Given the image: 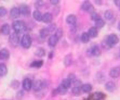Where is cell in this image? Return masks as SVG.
I'll use <instances>...</instances> for the list:
<instances>
[{"label": "cell", "mask_w": 120, "mask_h": 100, "mask_svg": "<svg viewBox=\"0 0 120 100\" xmlns=\"http://www.w3.org/2000/svg\"><path fill=\"white\" fill-rule=\"evenodd\" d=\"M12 28H13V31L15 32V33H21L22 31H24L26 28V24L23 21H14L13 24H12Z\"/></svg>", "instance_id": "6da1fadb"}, {"label": "cell", "mask_w": 120, "mask_h": 100, "mask_svg": "<svg viewBox=\"0 0 120 100\" xmlns=\"http://www.w3.org/2000/svg\"><path fill=\"white\" fill-rule=\"evenodd\" d=\"M31 44H33V39H31L30 35L25 34L21 39V46L23 48H25V49H28V48H30Z\"/></svg>", "instance_id": "7a4b0ae2"}, {"label": "cell", "mask_w": 120, "mask_h": 100, "mask_svg": "<svg viewBox=\"0 0 120 100\" xmlns=\"http://www.w3.org/2000/svg\"><path fill=\"white\" fill-rule=\"evenodd\" d=\"M106 42L109 44L110 47H112V46H116V45L119 42V38H118V36L116 34H110L106 38Z\"/></svg>", "instance_id": "3957f363"}, {"label": "cell", "mask_w": 120, "mask_h": 100, "mask_svg": "<svg viewBox=\"0 0 120 100\" xmlns=\"http://www.w3.org/2000/svg\"><path fill=\"white\" fill-rule=\"evenodd\" d=\"M43 88V82L40 81V79H37V81L33 82V84H31V89H33L34 92H39V90H41V89Z\"/></svg>", "instance_id": "277c9868"}, {"label": "cell", "mask_w": 120, "mask_h": 100, "mask_svg": "<svg viewBox=\"0 0 120 100\" xmlns=\"http://www.w3.org/2000/svg\"><path fill=\"white\" fill-rule=\"evenodd\" d=\"M9 42L12 46H16V45L20 44V37H19V34L17 33H13L10 35L9 37Z\"/></svg>", "instance_id": "5b68a950"}, {"label": "cell", "mask_w": 120, "mask_h": 100, "mask_svg": "<svg viewBox=\"0 0 120 100\" xmlns=\"http://www.w3.org/2000/svg\"><path fill=\"white\" fill-rule=\"evenodd\" d=\"M109 76L112 78H117L120 76V67H115L112 69H110L109 71Z\"/></svg>", "instance_id": "8992f818"}, {"label": "cell", "mask_w": 120, "mask_h": 100, "mask_svg": "<svg viewBox=\"0 0 120 100\" xmlns=\"http://www.w3.org/2000/svg\"><path fill=\"white\" fill-rule=\"evenodd\" d=\"M81 9H82L83 11H87V12H93V10H94V8H93V6L91 4L90 1H84V2L81 4Z\"/></svg>", "instance_id": "52a82bcc"}, {"label": "cell", "mask_w": 120, "mask_h": 100, "mask_svg": "<svg viewBox=\"0 0 120 100\" xmlns=\"http://www.w3.org/2000/svg\"><path fill=\"white\" fill-rule=\"evenodd\" d=\"M31 84H33V81H31L30 78H25L22 83V86H23V89L28 92V90H30L31 89Z\"/></svg>", "instance_id": "ba28073f"}, {"label": "cell", "mask_w": 120, "mask_h": 100, "mask_svg": "<svg viewBox=\"0 0 120 100\" xmlns=\"http://www.w3.org/2000/svg\"><path fill=\"white\" fill-rule=\"evenodd\" d=\"M57 42H59V39H57V37L55 36V35H51V36H49V39H48V44H49V46L50 47H55L56 45H57Z\"/></svg>", "instance_id": "9c48e42d"}, {"label": "cell", "mask_w": 120, "mask_h": 100, "mask_svg": "<svg viewBox=\"0 0 120 100\" xmlns=\"http://www.w3.org/2000/svg\"><path fill=\"white\" fill-rule=\"evenodd\" d=\"M10 57V52L7 48H2L0 50V60H8Z\"/></svg>", "instance_id": "30bf717a"}, {"label": "cell", "mask_w": 120, "mask_h": 100, "mask_svg": "<svg viewBox=\"0 0 120 100\" xmlns=\"http://www.w3.org/2000/svg\"><path fill=\"white\" fill-rule=\"evenodd\" d=\"M52 20H53V14L52 13H49V12H47V13L42 14V19L41 21L45 23H51L52 22Z\"/></svg>", "instance_id": "8fae6325"}, {"label": "cell", "mask_w": 120, "mask_h": 100, "mask_svg": "<svg viewBox=\"0 0 120 100\" xmlns=\"http://www.w3.org/2000/svg\"><path fill=\"white\" fill-rule=\"evenodd\" d=\"M66 22L73 26V25H75L76 23H77V17H76L75 14H69V15H67V17H66Z\"/></svg>", "instance_id": "7c38bea8"}, {"label": "cell", "mask_w": 120, "mask_h": 100, "mask_svg": "<svg viewBox=\"0 0 120 100\" xmlns=\"http://www.w3.org/2000/svg\"><path fill=\"white\" fill-rule=\"evenodd\" d=\"M87 34L89 35L90 38H95L98 35V28H95V27H90L89 31L87 32Z\"/></svg>", "instance_id": "4fadbf2b"}, {"label": "cell", "mask_w": 120, "mask_h": 100, "mask_svg": "<svg viewBox=\"0 0 120 100\" xmlns=\"http://www.w3.org/2000/svg\"><path fill=\"white\" fill-rule=\"evenodd\" d=\"M19 10H20V14H22V15H28L29 12H30L29 7L26 6V4H22V6L19 8Z\"/></svg>", "instance_id": "5bb4252c"}, {"label": "cell", "mask_w": 120, "mask_h": 100, "mask_svg": "<svg viewBox=\"0 0 120 100\" xmlns=\"http://www.w3.org/2000/svg\"><path fill=\"white\" fill-rule=\"evenodd\" d=\"M90 54H92V56H95V57H98V56H101V49L98 46H93L91 49H90Z\"/></svg>", "instance_id": "9a60e30c"}, {"label": "cell", "mask_w": 120, "mask_h": 100, "mask_svg": "<svg viewBox=\"0 0 120 100\" xmlns=\"http://www.w3.org/2000/svg\"><path fill=\"white\" fill-rule=\"evenodd\" d=\"M10 31H11L10 25L3 24L2 26H1V34H2V35H4V36H8V35H10Z\"/></svg>", "instance_id": "2e32d148"}, {"label": "cell", "mask_w": 120, "mask_h": 100, "mask_svg": "<svg viewBox=\"0 0 120 100\" xmlns=\"http://www.w3.org/2000/svg\"><path fill=\"white\" fill-rule=\"evenodd\" d=\"M10 15H11L12 19H17V17L21 15L19 8H12L11 11H10Z\"/></svg>", "instance_id": "e0dca14e"}, {"label": "cell", "mask_w": 120, "mask_h": 100, "mask_svg": "<svg viewBox=\"0 0 120 100\" xmlns=\"http://www.w3.org/2000/svg\"><path fill=\"white\" fill-rule=\"evenodd\" d=\"M91 90H92V85H91V84H82V86H81V92H86V94H89Z\"/></svg>", "instance_id": "ac0fdd59"}, {"label": "cell", "mask_w": 120, "mask_h": 100, "mask_svg": "<svg viewBox=\"0 0 120 100\" xmlns=\"http://www.w3.org/2000/svg\"><path fill=\"white\" fill-rule=\"evenodd\" d=\"M104 15H105V19H106V21H112V20H114V17H115L114 12H112V10H107V11H105Z\"/></svg>", "instance_id": "d6986e66"}, {"label": "cell", "mask_w": 120, "mask_h": 100, "mask_svg": "<svg viewBox=\"0 0 120 100\" xmlns=\"http://www.w3.org/2000/svg\"><path fill=\"white\" fill-rule=\"evenodd\" d=\"M33 17H34V20H36L37 22H39L42 19V13L39 10H35V11L33 12Z\"/></svg>", "instance_id": "ffe728a7"}, {"label": "cell", "mask_w": 120, "mask_h": 100, "mask_svg": "<svg viewBox=\"0 0 120 100\" xmlns=\"http://www.w3.org/2000/svg\"><path fill=\"white\" fill-rule=\"evenodd\" d=\"M105 89L109 92H114L115 90V83L114 82H107V83L105 84Z\"/></svg>", "instance_id": "44dd1931"}, {"label": "cell", "mask_w": 120, "mask_h": 100, "mask_svg": "<svg viewBox=\"0 0 120 100\" xmlns=\"http://www.w3.org/2000/svg\"><path fill=\"white\" fill-rule=\"evenodd\" d=\"M7 73H8V67H7V65L4 63H0V76L2 77V76L7 75Z\"/></svg>", "instance_id": "7402d4cb"}, {"label": "cell", "mask_w": 120, "mask_h": 100, "mask_svg": "<svg viewBox=\"0 0 120 100\" xmlns=\"http://www.w3.org/2000/svg\"><path fill=\"white\" fill-rule=\"evenodd\" d=\"M71 62H73L71 54H67V56L64 58V64H65V67H69V65H71Z\"/></svg>", "instance_id": "603a6c76"}, {"label": "cell", "mask_w": 120, "mask_h": 100, "mask_svg": "<svg viewBox=\"0 0 120 100\" xmlns=\"http://www.w3.org/2000/svg\"><path fill=\"white\" fill-rule=\"evenodd\" d=\"M80 40H81V42H83V44H87V42H90L89 35H88L87 33H82L80 35Z\"/></svg>", "instance_id": "cb8c5ba5"}, {"label": "cell", "mask_w": 120, "mask_h": 100, "mask_svg": "<svg viewBox=\"0 0 120 100\" xmlns=\"http://www.w3.org/2000/svg\"><path fill=\"white\" fill-rule=\"evenodd\" d=\"M35 54H36L37 57H40V58H42V57L45 56V50L43 49V48H37Z\"/></svg>", "instance_id": "d4e9b609"}, {"label": "cell", "mask_w": 120, "mask_h": 100, "mask_svg": "<svg viewBox=\"0 0 120 100\" xmlns=\"http://www.w3.org/2000/svg\"><path fill=\"white\" fill-rule=\"evenodd\" d=\"M104 98H105V95L103 94V92H95V94H93V99L94 100H103Z\"/></svg>", "instance_id": "484cf974"}, {"label": "cell", "mask_w": 120, "mask_h": 100, "mask_svg": "<svg viewBox=\"0 0 120 100\" xmlns=\"http://www.w3.org/2000/svg\"><path fill=\"white\" fill-rule=\"evenodd\" d=\"M105 25V21L102 19H98V21H95V28H102Z\"/></svg>", "instance_id": "4316f807"}, {"label": "cell", "mask_w": 120, "mask_h": 100, "mask_svg": "<svg viewBox=\"0 0 120 100\" xmlns=\"http://www.w3.org/2000/svg\"><path fill=\"white\" fill-rule=\"evenodd\" d=\"M61 85H62V86H64L66 89H68L70 86H71V82H70L68 78H65V79H63V81H62Z\"/></svg>", "instance_id": "83f0119b"}, {"label": "cell", "mask_w": 120, "mask_h": 100, "mask_svg": "<svg viewBox=\"0 0 120 100\" xmlns=\"http://www.w3.org/2000/svg\"><path fill=\"white\" fill-rule=\"evenodd\" d=\"M42 64H43V62H42L41 60H38V61H34L33 63L30 64V67H35V69H39V67H42Z\"/></svg>", "instance_id": "f1b7e54d"}, {"label": "cell", "mask_w": 120, "mask_h": 100, "mask_svg": "<svg viewBox=\"0 0 120 100\" xmlns=\"http://www.w3.org/2000/svg\"><path fill=\"white\" fill-rule=\"evenodd\" d=\"M56 90H57V94H59V95H66V92H67V90H68V89H66L64 86L60 85V86L56 88Z\"/></svg>", "instance_id": "f546056e"}, {"label": "cell", "mask_w": 120, "mask_h": 100, "mask_svg": "<svg viewBox=\"0 0 120 100\" xmlns=\"http://www.w3.org/2000/svg\"><path fill=\"white\" fill-rule=\"evenodd\" d=\"M49 35H50V33H49V31H48L47 28H42L41 31H40V37H41V38L45 39V38H47Z\"/></svg>", "instance_id": "4dcf8cb0"}, {"label": "cell", "mask_w": 120, "mask_h": 100, "mask_svg": "<svg viewBox=\"0 0 120 100\" xmlns=\"http://www.w3.org/2000/svg\"><path fill=\"white\" fill-rule=\"evenodd\" d=\"M71 92H73L75 96H79L81 92V87H73V88H71Z\"/></svg>", "instance_id": "1f68e13d"}, {"label": "cell", "mask_w": 120, "mask_h": 100, "mask_svg": "<svg viewBox=\"0 0 120 100\" xmlns=\"http://www.w3.org/2000/svg\"><path fill=\"white\" fill-rule=\"evenodd\" d=\"M48 31H49V33H55V31L56 29H57V28H56V24H50L49 25V27L47 28Z\"/></svg>", "instance_id": "d6a6232c"}, {"label": "cell", "mask_w": 120, "mask_h": 100, "mask_svg": "<svg viewBox=\"0 0 120 100\" xmlns=\"http://www.w3.org/2000/svg\"><path fill=\"white\" fill-rule=\"evenodd\" d=\"M54 35L57 37V39H60L62 36H63V29H61V28H57V29L55 31V33H54Z\"/></svg>", "instance_id": "836d02e7"}, {"label": "cell", "mask_w": 120, "mask_h": 100, "mask_svg": "<svg viewBox=\"0 0 120 100\" xmlns=\"http://www.w3.org/2000/svg\"><path fill=\"white\" fill-rule=\"evenodd\" d=\"M11 87L13 89H17L20 87V82L19 81H12L11 82Z\"/></svg>", "instance_id": "e575fe53"}, {"label": "cell", "mask_w": 120, "mask_h": 100, "mask_svg": "<svg viewBox=\"0 0 120 100\" xmlns=\"http://www.w3.org/2000/svg\"><path fill=\"white\" fill-rule=\"evenodd\" d=\"M71 84H73V87H81V86H82L81 81H79V79H77V78H76V79Z\"/></svg>", "instance_id": "d590c367"}, {"label": "cell", "mask_w": 120, "mask_h": 100, "mask_svg": "<svg viewBox=\"0 0 120 100\" xmlns=\"http://www.w3.org/2000/svg\"><path fill=\"white\" fill-rule=\"evenodd\" d=\"M100 19V15H98V13H95V12H93L92 14H91V20H92V21H98V20Z\"/></svg>", "instance_id": "8d00e7d4"}, {"label": "cell", "mask_w": 120, "mask_h": 100, "mask_svg": "<svg viewBox=\"0 0 120 100\" xmlns=\"http://www.w3.org/2000/svg\"><path fill=\"white\" fill-rule=\"evenodd\" d=\"M102 46H103V48H104V49H106V50H108V49H110V48H112V47H110V46H109V44H108V42H106V40H104V42H102Z\"/></svg>", "instance_id": "74e56055"}, {"label": "cell", "mask_w": 120, "mask_h": 100, "mask_svg": "<svg viewBox=\"0 0 120 100\" xmlns=\"http://www.w3.org/2000/svg\"><path fill=\"white\" fill-rule=\"evenodd\" d=\"M7 14V9L3 7H0V17H4Z\"/></svg>", "instance_id": "f35d334b"}, {"label": "cell", "mask_w": 120, "mask_h": 100, "mask_svg": "<svg viewBox=\"0 0 120 100\" xmlns=\"http://www.w3.org/2000/svg\"><path fill=\"white\" fill-rule=\"evenodd\" d=\"M67 78H68V79H69V81L73 83V82L76 79V76H75V74H71V73H70V74L68 75V77H67Z\"/></svg>", "instance_id": "ab89813d"}, {"label": "cell", "mask_w": 120, "mask_h": 100, "mask_svg": "<svg viewBox=\"0 0 120 100\" xmlns=\"http://www.w3.org/2000/svg\"><path fill=\"white\" fill-rule=\"evenodd\" d=\"M23 96H24V92H23V90H21V92H17V96H16V98H17V99H22V98H23Z\"/></svg>", "instance_id": "60d3db41"}, {"label": "cell", "mask_w": 120, "mask_h": 100, "mask_svg": "<svg viewBox=\"0 0 120 100\" xmlns=\"http://www.w3.org/2000/svg\"><path fill=\"white\" fill-rule=\"evenodd\" d=\"M50 3H51V4H53V6H57V4L60 3V1H59V0H51Z\"/></svg>", "instance_id": "b9f144b4"}, {"label": "cell", "mask_w": 120, "mask_h": 100, "mask_svg": "<svg viewBox=\"0 0 120 100\" xmlns=\"http://www.w3.org/2000/svg\"><path fill=\"white\" fill-rule=\"evenodd\" d=\"M43 4H45V2H43V1H37V2H36V7L43 6Z\"/></svg>", "instance_id": "7bdbcfd3"}, {"label": "cell", "mask_w": 120, "mask_h": 100, "mask_svg": "<svg viewBox=\"0 0 120 100\" xmlns=\"http://www.w3.org/2000/svg\"><path fill=\"white\" fill-rule=\"evenodd\" d=\"M52 96H57V90H56V89H53V92H52Z\"/></svg>", "instance_id": "ee69618b"}, {"label": "cell", "mask_w": 120, "mask_h": 100, "mask_svg": "<svg viewBox=\"0 0 120 100\" xmlns=\"http://www.w3.org/2000/svg\"><path fill=\"white\" fill-rule=\"evenodd\" d=\"M115 4H116V6H118V7H119V8H120V1H115Z\"/></svg>", "instance_id": "f6af8a7d"}, {"label": "cell", "mask_w": 120, "mask_h": 100, "mask_svg": "<svg viewBox=\"0 0 120 100\" xmlns=\"http://www.w3.org/2000/svg\"><path fill=\"white\" fill-rule=\"evenodd\" d=\"M118 28H119V31H120V24H119V26H118Z\"/></svg>", "instance_id": "bcb514c9"}]
</instances>
